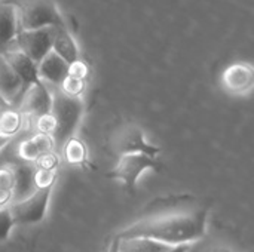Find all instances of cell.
I'll list each match as a JSON object with an SVG mask.
<instances>
[{
    "label": "cell",
    "mask_w": 254,
    "mask_h": 252,
    "mask_svg": "<svg viewBox=\"0 0 254 252\" xmlns=\"http://www.w3.org/2000/svg\"><path fill=\"white\" fill-rule=\"evenodd\" d=\"M208 226V211L205 208L186 209V211H168L143 218L125 230H122L118 239L144 238L161 242L171 248L195 245L204 239Z\"/></svg>",
    "instance_id": "obj_1"
},
{
    "label": "cell",
    "mask_w": 254,
    "mask_h": 252,
    "mask_svg": "<svg viewBox=\"0 0 254 252\" xmlns=\"http://www.w3.org/2000/svg\"><path fill=\"white\" fill-rule=\"evenodd\" d=\"M54 42V27L19 31L15 39V48L24 52L33 62L39 64L51 50Z\"/></svg>",
    "instance_id": "obj_6"
},
{
    "label": "cell",
    "mask_w": 254,
    "mask_h": 252,
    "mask_svg": "<svg viewBox=\"0 0 254 252\" xmlns=\"http://www.w3.org/2000/svg\"><path fill=\"white\" fill-rule=\"evenodd\" d=\"M16 226L9 206H0V244L10 238L13 227Z\"/></svg>",
    "instance_id": "obj_23"
},
{
    "label": "cell",
    "mask_w": 254,
    "mask_h": 252,
    "mask_svg": "<svg viewBox=\"0 0 254 252\" xmlns=\"http://www.w3.org/2000/svg\"><path fill=\"white\" fill-rule=\"evenodd\" d=\"M19 31L63 27L64 19L52 0H22L16 6Z\"/></svg>",
    "instance_id": "obj_3"
},
{
    "label": "cell",
    "mask_w": 254,
    "mask_h": 252,
    "mask_svg": "<svg viewBox=\"0 0 254 252\" xmlns=\"http://www.w3.org/2000/svg\"><path fill=\"white\" fill-rule=\"evenodd\" d=\"M19 34L16 6L0 3V53L4 52Z\"/></svg>",
    "instance_id": "obj_13"
},
{
    "label": "cell",
    "mask_w": 254,
    "mask_h": 252,
    "mask_svg": "<svg viewBox=\"0 0 254 252\" xmlns=\"http://www.w3.org/2000/svg\"><path fill=\"white\" fill-rule=\"evenodd\" d=\"M107 252H119V239H118V238H115V239L112 241V244H110Z\"/></svg>",
    "instance_id": "obj_28"
},
{
    "label": "cell",
    "mask_w": 254,
    "mask_h": 252,
    "mask_svg": "<svg viewBox=\"0 0 254 252\" xmlns=\"http://www.w3.org/2000/svg\"><path fill=\"white\" fill-rule=\"evenodd\" d=\"M188 252H237L234 248H231V247H228V245H225V244H210V245H207V247H204V248H201V250H195L193 247H192V250H189Z\"/></svg>",
    "instance_id": "obj_27"
},
{
    "label": "cell",
    "mask_w": 254,
    "mask_h": 252,
    "mask_svg": "<svg viewBox=\"0 0 254 252\" xmlns=\"http://www.w3.org/2000/svg\"><path fill=\"white\" fill-rule=\"evenodd\" d=\"M52 107L51 114L55 120V131L52 138L55 141V147H63V144L74 137L83 114H85V102L83 98L68 97L63 94L58 88L52 91Z\"/></svg>",
    "instance_id": "obj_2"
},
{
    "label": "cell",
    "mask_w": 254,
    "mask_h": 252,
    "mask_svg": "<svg viewBox=\"0 0 254 252\" xmlns=\"http://www.w3.org/2000/svg\"><path fill=\"white\" fill-rule=\"evenodd\" d=\"M193 247V245H192ZM190 245H186V247H177V248H173V250H170V251L167 252H188L190 248H192Z\"/></svg>",
    "instance_id": "obj_30"
},
{
    "label": "cell",
    "mask_w": 254,
    "mask_h": 252,
    "mask_svg": "<svg viewBox=\"0 0 254 252\" xmlns=\"http://www.w3.org/2000/svg\"><path fill=\"white\" fill-rule=\"evenodd\" d=\"M24 116L16 108H4L0 113V134L7 138H15V135L24 126Z\"/></svg>",
    "instance_id": "obj_19"
},
{
    "label": "cell",
    "mask_w": 254,
    "mask_h": 252,
    "mask_svg": "<svg viewBox=\"0 0 254 252\" xmlns=\"http://www.w3.org/2000/svg\"><path fill=\"white\" fill-rule=\"evenodd\" d=\"M63 156H64V160L71 165V166H86L88 163V149H86V144L77 138L76 135L68 138L63 147Z\"/></svg>",
    "instance_id": "obj_17"
},
{
    "label": "cell",
    "mask_w": 254,
    "mask_h": 252,
    "mask_svg": "<svg viewBox=\"0 0 254 252\" xmlns=\"http://www.w3.org/2000/svg\"><path fill=\"white\" fill-rule=\"evenodd\" d=\"M161 162L158 159L149 157L146 154L132 153V154H121L115 168L109 174L113 180L119 181L129 193L137 192V183L140 177L146 171H159Z\"/></svg>",
    "instance_id": "obj_4"
},
{
    "label": "cell",
    "mask_w": 254,
    "mask_h": 252,
    "mask_svg": "<svg viewBox=\"0 0 254 252\" xmlns=\"http://www.w3.org/2000/svg\"><path fill=\"white\" fill-rule=\"evenodd\" d=\"M0 137H3V135H1V134H0Z\"/></svg>",
    "instance_id": "obj_31"
},
{
    "label": "cell",
    "mask_w": 254,
    "mask_h": 252,
    "mask_svg": "<svg viewBox=\"0 0 254 252\" xmlns=\"http://www.w3.org/2000/svg\"><path fill=\"white\" fill-rule=\"evenodd\" d=\"M7 64L12 67V70L16 73V76L21 79L24 88H28L37 82H40L37 74V64L33 62L24 52H21L18 48H7L4 52H1Z\"/></svg>",
    "instance_id": "obj_12"
},
{
    "label": "cell",
    "mask_w": 254,
    "mask_h": 252,
    "mask_svg": "<svg viewBox=\"0 0 254 252\" xmlns=\"http://www.w3.org/2000/svg\"><path fill=\"white\" fill-rule=\"evenodd\" d=\"M34 128H36V132L52 135L55 131V120H54L52 114L49 113V114H43L40 117H36L34 119Z\"/></svg>",
    "instance_id": "obj_24"
},
{
    "label": "cell",
    "mask_w": 254,
    "mask_h": 252,
    "mask_svg": "<svg viewBox=\"0 0 254 252\" xmlns=\"http://www.w3.org/2000/svg\"><path fill=\"white\" fill-rule=\"evenodd\" d=\"M37 74L40 82H43L46 86L60 88L64 79L68 76V64L51 50L37 64Z\"/></svg>",
    "instance_id": "obj_11"
},
{
    "label": "cell",
    "mask_w": 254,
    "mask_h": 252,
    "mask_svg": "<svg viewBox=\"0 0 254 252\" xmlns=\"http://www.w3.org/2000/svg\"><path fill=\"white\" fill-rule=\"evenodd\" d=\"M13 169L12 165L0 166V206H7L12 203L13 198Z\"/></svg>",
    "instance_id": "obj_20"
},
{
    "label": "cell",
    "mask_w": 254,
    "mask_h": 252,
    "mask_svg": "<svg viewBox=\"0 0 254 252\" xmlns=\"http://www.w3.org/2000/svg\"><path fill=\"white\" fill-rule=\"evenodd\" d=\"M88 73H89L88 65L82 59H77V61H74V62H71L68 65V76H71V77H77V79L86 80Z\"/></svg>",
    "instance_id": "obj_25"
},
{
    "label": "cell",
    "mask_w": 254,
    "mask_h": 252,
    "mask_svg": "<svg viewBox=\"0 0 254 252\" xmlns=\"http://www.w3.org/2000/svg\"><path fill=\"white\" fill-rule=\"evenodd\" d=\"M55 141L52 138V135L48 134H40L36 132L34 135H31L27 140H22L18 144L16 149V154L18 157L22 160V163H37V160L51 151H55Z\"/></svg>",
    "instance_id": "obj_10"
},
{
    "label": "cell",
    "mask_w": 254,
    "mask_h": 252,
    "mask_svg": "<svg viewBox=\"0 0 254 252\" xmlns=\"http://www.w3.org/2000/svg\"><path fill=\"white\" fill-rule=\"evenodd\" d=\"M25 88L16 73L0 53V98L3 102L12 104L18 97L24 94Z\"/></svg>",
    "instance_id": "obj_14"
},
{
    "label": "cell",
    "mask_w": 254,
    "mask_h": 252,
    "mask_svg": "<svg viewBox=\"0 0 254 252\" xmlns=\"http://www.w3.org/2000/svg\"><path fill=\"white\" fill-rule=\"evenodd\" d=\"M37 168H45V169H57L60 165V157L55 151L46 153L43 154L39 160H37Z\"/></svg>",
    "instance_id": "obj_26"
},
{
    "label": "cell",
    "mask_w": 254,
    "mask_h": 252,
    "mask_svg": "<svg viewBox=\"0 0 254 252\" xmlns=\"http://www.w3.org/2000/svg\"><path fill=\"white\" fill-rule=\"evenodd\" d=\"M58 89H60L63 94L68 95V97H79V98H82V95H83V92H85V89H86V80L77 79V77H71V76H67Z\"/></svg>",
    "instance_id": "obj_21"
},
{
    "label": "cell",
    "mask_w": 254,
    "mask_h": 252,
    "mask_svg": "<svg viewBox=\"0 0 254 252\" xmlns=\"http://www.w3.org/2000/svg\"><path fill=\"white\" fill-rule=\"evenodd\" d=\"M52 107V92L43 83L37 82L28 88H25L24 94L21 95L19 111L24 117H40L43 114H49Z\"/></svg>",
    "instance_id": "obj_8"
},
{
    "label": "cell",
    "mask_w": 254,
    "mask_h": 252,
    "mask_svg": "<svg viewBox=\"0 0 254 252\" xmlns=\"http://www.w3.org/2000/svg\"><path fill=\"white\" fill-rule=\"evenodd\" d=\"M116 151L121 154H132L140 153L149 157L158 159L161 149L144 138V132L138 125H127L115 138Z\"/></svg>",
    "instance_id": "obj_7"
},
{
    "label": "cell",
    "mask_w": 254,
    "mask_h": 252,
    "mask_svg": "<svg viewBox=\"0 0 254 252\" xmlns=\"http://www.w3.org/2000/svg\"><path fill=\"white\" fill-rule=\"evenodd\" d=\"M223 89L235 97L249 95L254 86V70L249 62H235L222 73Z\"/></svg>",
    "instance_id": "obj_9"
},
{
    "label": "cell",
    "mask_w": 254,
    "mask_h": 252,
    "mask_svg": "<svg viewBox=\"0 0 254 252\" xmlns=\"http://www.w3.org/2000/svg\"><path fill=\"white\" fill-rule=\"evenodd\" d=\"M52 192L54 187L36 189L28 198L7 205L16 226H31L42 223L48 215Z\"/></svg>",
    "instance_id": "obj_5"
},
{
    "label": "cell",
    "mask_w": 254,
    "mask_h": 252,
    "mask_svg": "<svg viewBox=\"0 0 254 252\" xmlns=\"http://www.w3.org/2000/svg\"><path fill=\"white\" fill-rule=\"evenodd\" d=\"M52 52L61 56L68 65L79 58V48L74 42L73 36L68 33L65 25L54 28V42H52Z\"/></svg>",
    "instance_id": "obj_16"
},
{
    "label": "cell",
    "mask_w": 254,
    "mask_h": 252,
    "mask_svg": "<svg viewBox=\"0 0 254 252\" xmlns=\"http://www.w3.org/2000/svg\"><path fill=\"white\" fill-rule=\"evenodd\" d=\"M12 140H13V138H7V137H0V151H1V150H3V149H4V147H6V146H7V144L10 143V141H12Z\"/></svg>",
    "instance_id": "obj_29"
},
{
    "label": "cell",
    "mask_w": 254,
    "mask_h": 252,
    "mask_svg": "<svg viewBox=\"0 0 254 252\" xmlns=\"http://www.w3.org/2000/svg\"><path fill=\"white\" fill-rule=\"evenodd\" d=\"M173 248L152 239H144V238L119 239V252H167Z\"/></svg>",
    "instance_id": "obj_18"
},
{
    "label": "cell",
    "mask_w": 254,
    "mask_h": 252,
    "mask_svg": "<svg viewBox=\"0 0 254 252\" xmlns=\"http://www.w3.org/2000/svg\"><path fill=\"white\" fill-rule=\"evenodd\" d=\"M13 169V198H12V203L13 202H19L25 198H28L34 190V183H33V175H34V169L36 166L31 163H13L12 165Z\"/></svg>",
    "instance_id": "obj_15"
},
{
    "label": "cell",
    "mask_w": 254,
    "mask_h": 252,
    "mask_svg": "<svg viewBox=\"0 0 254 252\" xmlns=\"http://www.w3.org/2000/svg\"><path fill=\"white\" fill-rule=\"evenodd\" d=\"M55 181H57V169H45V168L36 166L34 175H33V183L36 189L54 187Z\"/></svg>",
    "instance_id": "obj_22"
}]
</instances>
